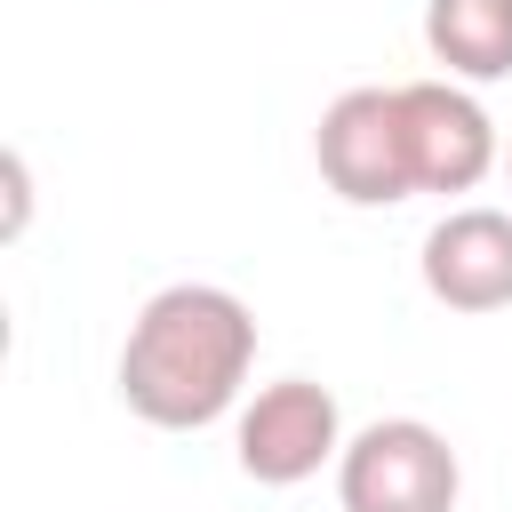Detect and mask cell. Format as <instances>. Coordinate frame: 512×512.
Here are the masks:
<instances>
[{
	"mask_svg": "<svg viewBox=\"0 0 512 512\" xmlns=\"http://www.w3.org/2000/svg\"><path fill=\"white\" fill-rule=\"evenodd\" d=\"M256 368V312L216 280H176L144 296L120 344V400L152 432H200L240 408V384Z\"/></svg>",
	"mask_w": 512,
	"mask_h": 512,
	"instance_id": "1",
	"label": "cell"
},
{
	"mask_svg": "<svg viewBox=\"0 0 512 512\" xmlns=\"http://www.w3.org/2000/svg\"><path fill=\"white\" fill-rule=\"evenodd\" d=\"M464 464L440 424L424 416H376L336 456V504L344 512H456Z\"/></svg>",
	"mask_w": 512,
	"mask_h": 512,
	"instance_id": "2",
	"label": "cell"
},
{
	"mask_svg": "<svg viewBox=\"0 0 512 512\" xmlns=\"http://www.w3.org/2000/svg\"><path fill=\"white\" fill-rule=\"evenodd\" d=\"M312 160L320 184L352 208H392L416 200V160H408V112L400 88H344L320 128H312Z\"/></svg>",
	"mask_w": 512,
	"mask_h": 512,
	"instance_id": "3",
	"label": "cell"
},
{
	"mask_svg": "<svg viewBox=\"0 0 512 512\" xmlns=\"http://www.w3.org/2000/svg\"><path fill=\"white\" fill-rule=\"evenodd\" d=\"M232 456L256 488H296L312 480L320 464L344 456V408L328 384L312 376H280V384H256V400H240V424H232Z\"/></svg>",
	"mask_w": 512,
	"mask_h": 512,
	"instance_id": "4",
	"label": "cell"
},
{
	"mask_svg": "<svg viewBox=\"0 0 512 512\" xmlns=\"http://www.w3.org/2000/svg\"><path fill=\"white\" fill-rule=\"evenodd\" d=\"M400 112H408L416 192H472L488 184V168H504L496 120L464 80H400Z\"/></svg>",
	"mask_w": 512,
	"mask_h": 512,
	"instance_id": "5",
	"label": "cell"
},
{
	"mask_svg": "<svg viewBox=\"0 0 512 512\" xmlns=\"http://www.w3.org/2000/svg\"><path fill=\"white\" fill-rule=\"evenodd\" d=\"M424 288L448 312H504L512 304V216L504 208H448L424 232Z\"/></svg>",
	"mask_w": 512,
	"mask_h": 512,
	"instance_id": "6",
	"label": "cell"
},
{
	"mask_svg": "<svg viewBox=\"0 0 512 512\" xmlns=\"http://www.w3.org/2000/svg\"><path fill=\"white\" fill-rule=\"evenodd\" d=\"M424 48L464 88L504 80L512 72V0H424Z\"/></svg>",
	"mask_w": 512,
	"mask_h": 512,
	"instance_id": "7",
	"label": "cell"
},
{
	"mask_svg": "<svg viewBox=\"0 0 512 512\" xmlns=\"http://www.w3.org/2000/svg\"><path fill=\"white\" fill-rule=\"evenodd\" d=\"M504 176H512V144H504Z\"/></svg>",
	"mask_w": 512,
	"mask_h": 512,
	"instance_id": "8",
	"label": "cell"
}]
</instances>
